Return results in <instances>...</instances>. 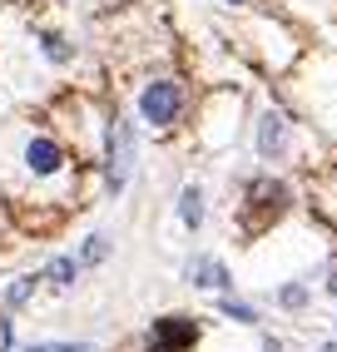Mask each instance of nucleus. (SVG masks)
I'll use <instances>...</instances> for the list:
<instances>
[{"instance_id":"nucleus-6","label":"nucleus","mask_w":337,"mask_h":352,"mask_svg":"<svg viewBox=\"0 0 337 352\" xmlns=\"http://www.w3.org/2000/svg\"><path fill=\"white\" fill-rule=\"evenodd\" d=\"M188 283H194V288H204V293H213V288H219V293H228V288H233V273H228V263H224V258H208V253H199L194 263H188Z\"/></svg>"},{"instance_id":"nucleus-5","label":"nucleus","mask_w":337,"mask_h":352,"mask_svg":"<svg viewBox=\"0 0 337 352\" xmlns=\"http://www.w3.org/2000/svg\"><path fill=\"white\" fill-rule=\"evenodd\" d=\"M243 194H248V214H253V208H258V214H283V208L293 204V194H287L283 179H248Z\"/></svg>"},{"instance_id":"nucleus-7","label":"nucleus","mask_w":337,"mask_h":352,"mask_svg":"<svg viewBox=\"0 0 337 352\" xmlns=\"http://www.w3.org/2000/svg\"><path fill=\"white\" fill-rule=\"evenodd\" d=\"M25 164H30V174L50 179V174H60V169H65V149L55 144L50 134H35L30 144H25Z\"/></svg>"},{"instance_id":"nucleus-12","label":"nucleus","mask_w":337,"mask_h":352,"mask_svg":"<svg viewBox=\"0 0 337 352\" xmlns=\"http://www.w3.org/2000/svg\"><path fill=\"white\" fill-rule=\"evenodd\" d=\"M105 258H109V239L105 233H89L85 248H80V263H105Z\"/></svg>"},{"instance_id":"nucleus-19","label":"nucleus","mask_w":337,"mask_h":352,"mask_svg":"<svg viewBox=\"0 0 337 352\" xmlns=\"http://www.w3.org/2000/svg\"><path fill=\"white\" fill-rule=\"evenodd\" d=\"M318 352H337V342H332V338H327V342H323V347H318Z\"/></svg>"},{"instance_id":"nucleus-1","label":"nucleus","mask_w":337,"mask_h":352,"mask_svg":"<svg viewBox=\"0 0 337 352\" xmlns=\"http://www.w3.org/2000/svg\"><path fill=\"white\" fill-rule=\"evenodd\" d=\"M184 109H188V89L179 75H154V80H144L139 89V120L149 124V129H174L184 120Z\"/></svg>"},{"instance_id":"nucleus-14","label":"nucleus","mask_w":337,"mask_h":352,"mask_svg":"<svg viewBox=\"0 0 337 352\" xmlns=\"http://www.w3.org/2000/svg\"><path fill=\"white\" fill-rule=\"evenodd\" d=\"M35 283H40V278H20V283H10V288H6V302H10V308H20V302L35 293Z\"/></svg>"},{"instance_id":"nucleus-3","label":"nucleus","mask_w":337,"mask_h":352,"mask_svg":"<svg viewBox=\"0 0 337 352\" xmlns=\"http://www.w3.org/2000/svg\"><path fill=\"white\" fill-rule=\"evenodd\" d=\"M253 154L258 159H287L293 154V120L283 109H263L253 120Z\"/></svg>"},{"instance_id":"nucleus-15","label":"nucleus","mask_w":337,"mask_h":352,"mask_svg":"<svg viewBox=\"0 0 337 352\" xmlns=\"http://www.w3.org/2000/svg\"><path fill=\"white\" fill-rule=\"evenodd\" d=\"M25 352H94L89 342H30Z\"/></svg>"},{"instance_id":"nucleus-8","label":"nucleus","mask_w":337,"mask_h":352,"mask_svg":"<svg viewBox=\"0 0 337 352\" xmlns=\"http://www.w3.org/2000/svg\"><path fill=\"white\" fill-rule=\"evenodd\" d=\"M179 223L184 228H204V189H199V184H188V189L179 194Z\"/></svg>"},{"instance_id":"nucleus-2","label":"nucleus","mask_w":337,"mask_h":352,"mask_svg":"<svg viewBox=\"0 0 337 352\" xmlns=\"http://www.w3.org/2000/svg\"><path fill=\"white\" fill-rule=\"evenodd\" d=\"M134 159H139L134 120L114 114V120H109V134H105V184H109V194H124V184H129V174H134Z\"/></svg>"},{"instance_id":"nucleus-17","label":"nucleus","mask_w":337,"mask_h":352,"mask_svg":"<svg viewBox=\"0 0 337 352\" xmlns=\"http://www.w3.org/2000/svg\"><path fill=\"white\" fill-rule=\"evenodd\" d=\"M327 293H332V298H337V268H332V273H327Z\"/></svg>"},{"instance_id":"nucleus-10","label":"nucleus","mask_w":337,"mask_h":352,"mask_svg":"<svg viewBox=\"0 0 337 352\" xmlns=\"http://www.w3.org/2000/svg\"><path fill=\"white\" fill-rule=\"evenodd\" d=\"M40 50H45V60H50V65H69V60H75V45H69L65 35H55V30L40 35Z\"/></svg>"},{"instance_id":"nucleus-13","label":"nucleus","mask_w":337,"mask_h":352,"mask_svg":"<svg viewBox=\"0 0 337 352\" xmlns=\"http://www.w3.org/2000/svg\"><path fill=\"white\" fill-rule=\"evenodd\" d=\"M273 298H278V308H307V288L303 283H283Z\"/></svg>"},{"instance_id":"nucleus-16","label":"nucleus","mask_w":337,"mask_h":352,"mask_svg":"<svg viewBox=\"0 0 337 352\" xmlns=\"http://www.w3.org/2000/svg\"><path fill=\"white\" fill-rule=\"evenodd\" d=\"M10 347V318H0V352Z\"/></svg>"},{"instance_id":"nucleus-18","label":"nucleus","mask_w":337,"mask_h":352,"mask_svg":"<svg viewBox=\"0 0 337 352\" xmlns=\"http://www.w3.org/2000/svg\"><path fill=\"white\" fill-rule=\"evenodd\" d=\"M219 6H228V10H238V6H248V0H219Z\"/></svg>"},{"instance_id":"nucleus-11","label":"nucleus","mask_w":337,"mask_h":352,"mask_svg":"<svg viewBox=\"0 0 337 352\" xmlns=\"http://www.w3.org/2000/svg\"><path fill=\"white\" fill-rule=\"evenodd\" d=\"M219 313H224V318H233V322H243V327H253V322H258V308H248V302H238V298H228V293L219 298Z\"/></svg>"},{"instance_id":"nucleus-9","label":"nucleus","mask_w":337,"mask_h":352,"mask_svg":"<svg viewBox=\"0 0 337 352\" xmlns=\"http://www.w3.org/2000/svg\"><path fill=\"white\" fill-rule=\"evenodd\" d=\"M80 268H85L80 258H55V263L45 268L40 278H45V283H50V288H60V293H65V288H75V278H80Z\"/></svg>"},{"instance_id":"nucleus-4","label":"nucleus","mask_w":337,"mask_h":352,"mask_svg":"<svg viewBox=\"0 0 337 352\" xmlns=\"http://www.w3.org/2000/svg\"><path fill=\"white\" fill-rule=\"evenodd\" d=\"M199 342V322L188 318V313H168L154 322V333H149V347L154 352H188Z\"/></svg>"}]
</instances>
